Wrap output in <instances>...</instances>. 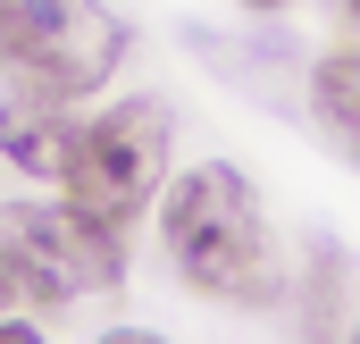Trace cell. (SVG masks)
Returning <instances> with one entry per match:
<instances>
[{"label": "cell", "instance_id": "cell-1", "mask_svg": "<svg viewBox=\"0 0 360 344\" xmlns=\"http://www.w3.org/2000/svg\"><path fill=\"white\" fill-rule=\"evenodd\" d=\"M160 252L193 294L210 302H243V311H269L285 302V244H276V219L260 202V185L226 160H201L160 185Z\"/></svg>", "mask_w": 360, "mask_h": 344}, {"label": "cell", "instance_id": "cell-2", "mask_svg": "<svg viewBox=\"0 0 360 344\" xmlns=\"http://www.w3.org/2000/svg\"><path fill=\"white\" fill-rule=\"evenodd\" d=\"M126 285V227L59 202H8L0 210V302L17 311H68L84 294Z\"/></svg>", "mask_w": 360, "mask_h": 344}, {"label": "cell", "instance_id": "cell-3", "mask_svg": "<svg viewBox=\"0 0 360 344\" xmlns=\"http://www.w3.org/2000/svg\"><path fill=\"white\" fill-rule=\"evenodd\" d=\"M168 152H176L168 101H151V92L109 101V109H92V118L68 126L59 193H68L76 210H92V219H109V227H134V219L160 202V185H168Z\"/></svg>", "mask_w": 360, "mask_h": 344}, {"label": "cell", "instance_id": "cell-4", "mask_svg": "<svg viewBox=\"0 0 360 344\" xmlns=\"http://www.w3.org/2000/svg\"><path fill=\"white\" fill-rule=\"evenodd\" d=\"M126 68V17L101 0H0V76L34 101H92Z\"/></svg>", "mask_w": 360, "mask_h": 344}, {"label": "cell", "instance_id": "cell-5", "mask_svg": "<svg viewBox=\"0 0 360 344\" xmlns=\"http://www.w3.org/2000/svg\"><path fill=\"white\" fill-rule=\"evenodd\" d=\"M68 126H76L68 101H34V92H17V101H0V160H8L17 176H34V185H59Z\"/></svg>", "mask_w": 360, "mask_h": 344}, {"label": "cell", "instance_id": "cell-6", "mask_svg": "<svg viewBox=\"0 0 360 344\" xmlns=\"http://www.w3.org/2000/svg\"><path fill=\"white\" fill-rule=\"evenodd\" d=\"M310 109H319V126L335 135V152L360 160V51L319 59V76H310Z\"/></svg>", "mask_w": 360, "mask_h": 344}, {"label": "cell", "instance_id": "cell-7", "mask_svg": "<svg viewBox=\"0 0 360 344\" xmlns=\"http://www.w3.org/2000/svg\"><path fill=\"white\" fill-rule=\"evenodd\" d=\"M243 8H285V0H243Z\"/></svg>", "mask_w": 360, "mask_h": 344}, {"label": "cell", "instance_id": "cell-8", "mask_svg": "<svg viewBox=\"0 0 360 344\" xmlns=\"http://www.w3.org/2000/svg\"><path fill=\"white\" fill-rule=\"evenodd\" d=\"M335 8H344V17H360V0H335Z\"/></svg>", "mask_w": 360, "mask_h": 344}, {"label": "cell", "instance_id": "cell-9", "mask_svg": "<svg viewBox=\"0 0 360 344\" xmlns=\"http://www.w3.org/2000/svg\"><path fill=\"white\" fill-rule=\"evenodd\" d=\"M352 336H360V311H352Z\"/></svg>", "mask_w": 360, "mask_h": 344}, {"label": "cell", "instance_id": "cell-10", "mask_svg": "<svg viewBox=\"0 0 360 344\" xmlns=\"http://www.w3.org/2000/svg\"><path fill=\"white\" fill-rule=\"evenodd\" d=\"M0 311H8V302H0Z\"/></svg>", "mask_w": 360, "mask_h": 344}]
</instances>
